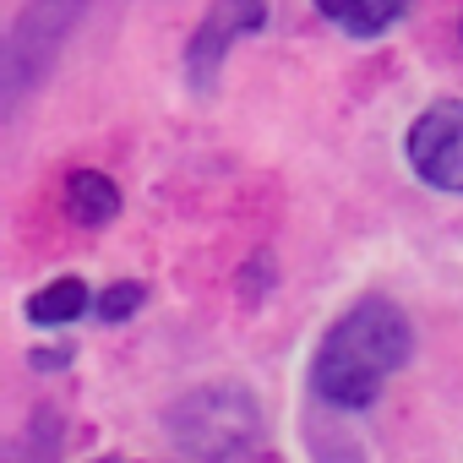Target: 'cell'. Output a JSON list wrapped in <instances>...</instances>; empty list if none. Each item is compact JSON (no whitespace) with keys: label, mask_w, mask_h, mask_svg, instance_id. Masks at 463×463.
<instances>
[{"label":"cell","mask_w":463,"mask_h":463,"mask_svg":"<svg viewBox=\"0 0 463 463\" xmlns=\"http://www.w3.org/2000/svg\"><path fill=\"white\" fill-rule=\"evenodd\" d=\"M164 430L191 463H241L262 441V409L241 382H213L191 387L164 414Z\"/></svg>","instance_id":"cell-2"},{"label":"cell","mask_w":463,"mask_h":463,"mask_svg":"<svg viewBox=\"0 0 463 463\" xmlns=\"http://www.w3.org/2000/svg\"><path fill=\"white\" fill-rule=\"evenodd\" d=\"M257 28H268V0H218V6L202 17V28L191 33V44H185V82L196 93H213L229 44L241 33H257Z\"/></svg>","instance_id":"cell-5"},{"label":"cell","mask_w":463,"mask_h":463,"mask_svg":"<svg viewBox=\"0 0 463 463\" xmlns=\"http://www.w3.org/2000/svg\"><path fill=\"white\" fill-rule=\"evenodd\" d=\"M409 354H414L409 317L392 300H360L327 327L311 360V392L327 409H365L376 403L382 382L409 365Z\"/></svg>","instance_id":"cell-1"},{"label":"cell","mask_w":463,"mask_h":463,"mask_svg":"<svg viewBox=\"0 0 463 463\" xmlns=\"http://www.w3.org/2000/svg\"><path fill=\"white\" fill-rule=\"evenodd\" d=\"M409 164L425 185L463 196V104L441 99L409 126Z\"/></svg>","instance_id":"cell-4"},{"label":"cell","mask_w":463,"mask_h":463,"mask_svg":"<svg viewBox=\"0 0 463 463\" xmlns=\"http://www.w3.org/2000/svg\"><path fill=\"white\" fill-rule=\"evenodd\" d=\"M66 360H71V354H66V344H55V349H50V354H44V349H39V354H33V365H39V371H44V365H50V371H55V365H66Z\"/></svg>","instance_id":"cell-10"},{"label":"cell","mask_w":463,"mask_h":463,"mask_svg":"<svg viewBox=\"0 0 463 463\" xmlns=\"http://www.w3.org/2000/svg\"><path fill=\"white\" fill-rule=\"evenodd\" d=\"M317 12L333 28H344L349 39H376L409 12V0H317Z\"/></svg>","instance_id":"cell-6"},{"label":"cell","mask_w":463,"mask_h":463,"mask_svg":"<svg viewBox=\"0 0 463 463\" xmlns=\"http://www.w3.org/2000/svg\"><path fill=\"white\" fill-rule=\"evenodd\" d=\"M82 12H88V0H28L23 6L6 50H0V93H6V109H17L44 82V71L55 66L61 44L82 23Z\"/></svg>","instance_id":"cell-3"},{"label":"cell","mask_w":463,"mask_h":463,"mask_svg":"<svg viewBox=\"0 0 463 463\" xmlns=\"http://www.w3.org/2000/svg\"><path fill=\"white\" fill-rule=\"evenodd\" d=\"M142 300H147V289H142V284H115V289H104V295H99V317H104V322H126V317H137V311H142Z\"/></svg>","instance_id":"cell-9"},{"label":"cell","mask_w":463,"mask_h":463,"mask_svg":"<svg viewBox=\"0 0 463 463\" xmlns=\"http://www.w3.org/2000/svg\"><path fill=\"white\" fill-rule=\"evenodd\" d=\"M88 306H99V300L88 295L82 279H55V284H44V289L28 300V317H33L39 327H61V322H77Z\"/></svg>","instance_id":"cell-8"},{"label":"cell","mask_w":463,"mask_h":463,"mask_svg":"<svg viewBox=\"0 0 463 463\" xmlns=\"http://www.w3.org/2000/svg\"><path fill=\"white\" fill-rule=\"evenodd\" d=\"M66 213L77 218V223H109L115 213H120V191H115V180L109 175H99V169H77L71 180H66Z\"/></svg>","instance_id":"cell-7"}]
</instances>
